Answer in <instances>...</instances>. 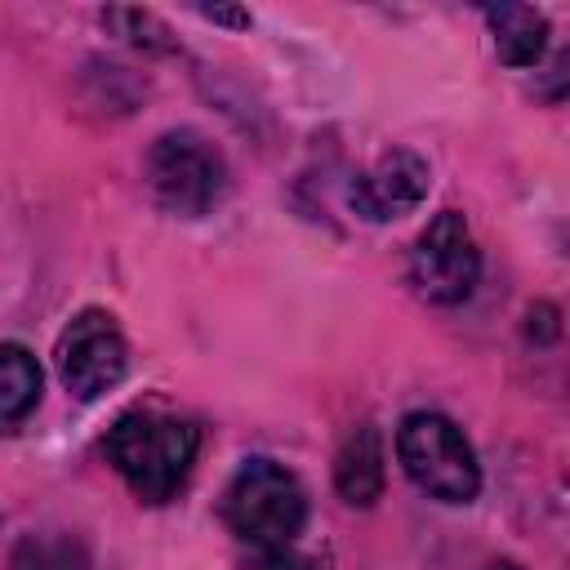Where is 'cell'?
<instances>
[{
  "instance_id": "6",
  "label": "cell",
  "mask_w": 570,
  "mask_h": 570,
  "mask_svg": "<svg viewBox=\"0 0 570 570\" xmlns=\"http://www.w3.org/2000/svg\"><path fill=\"white\" fill-rule=\"evenodd\" d=\"M58 379L71 396L80 401H94L102 392H111L120 379H125V365H129V347H125V334L116 325L111 312L102 307H85L67 321V330L58 334Z\"/></svg>"
},
{
  "instance_id": "4",
  "label": "cell",
  "mask_w": 570,
  "mask_h": 570,
  "mask_svg": "<svg viewBox=\"0 0 570 570\" xmlns=\"http://www.w3.org/2000/svg\"><path fill=\"white\" fill-rule=\"evenodd\" d=\"M147 187L169 214L200 218L227 196V160L205 134L169 129L147 151Z\"/></svg>"
},
{
  "instance_id": "12",
  "label": "cell",
  "mask_w": 570,
  "mask_h": 570,
  "mask_svg": "<svg viewBox=\"0 0 570 570\" xmlns=\"http://www.w3.org/2000/svg\"><path fill=\"white\" fill-rule=\"evenodd\" d=\"M13 570H76V557L67 543H45V539H27L13 557Z\"/></svg>"
},
{
  "instance_id": "10",
  "label": "cell",
  "mask_w": 570,
  "mask_h": 570,
  "mask_svg": "<svg viewBox=\"0 0 570 570\" xmlns=\"http://www.w3.org/2000/svg\"><path fill=\"white\" fill-rule=\"evenodd\" d=\"M40 401V365L22 343H0V432H13Z\"/></svg>"
},
{
  "instance_id": "8",
  "label": "cell",
  "mask_w": 570,
  "mask_h": 570,
  "mask_svg": "<svg viewBox=\"0 0 570 570\" xmlns=\"http://www.w3.org/2000/svg\"><path fill=\"white\" fill-rule=\"evenodd\" d=\"M334 485H338L343 503H352V508H370L383 494V436L374 423H361L338 445Z\"/></svg>"
},
{
  "instance_id": "11",
  "label": "cell",
  "mask_w": 570,
  "mask_h": 570,
  "mask_svg": "<svg viewBox=\"0 0 570 570\" xmlns=\"http://www.w3.org/2000/svg\"><path fill=\"white\" fill-rule=\"evenodd\" d=\"M102 22L116 27L129 45H142V49H169V27H165L156 13H142V9H102Z\"/></svg>"
},
{
  "instance_id": "14",
  "label": "cell",
  "mask_w": 570,
  "mask_h": 570,
  "mask_svg": "<svg viewBox=\"0 0 570 570\" xmlns=\"http://www.w3.org/2000/svg\"><path fill=\"white\" fill-rule=\"evenodd\" d=\"M200 18L223 22V27H249V13H245V9H232V4H205Z\"/></svg>"
},
{
  "instance_id": "1",
  "label": "cell",
  "mask_w": 570,
  "mask_h": 570,
  "mask_svg": "<svg viewBox=\"0 0 570 570\" xmlns=\"http://www.w3.org/2000/svg\"><path fill=\"white\" fill-rule=\"evenodd\" d=\"M102 450H107V463L125 476V485L142 503H165L178 494V485L187 481V472L196 463L200 428L183 414L138 405L111 423Z\"/></svg>"
},
{
  "instance_id": "2",
  "label": "cell",
  "mask_w": 570,
  "mask_h": 570,
  "mask_svg": "<svg viewBox=\"0 0 570 570\" xmlns=\"http://www.w3.org/2000/svg\"><path fill=\"white\" fill-rule=\"evenodd\" d=\"M223 521L258 552L289 548L307 521V494L276 459H245L223 494Z\"/></svg>"
},
{
  "instance_id": "3",
  "label": "cell",
  "mask_w": 570,
  "mask_h": 570,
  "mask_svg": "<svg viewBox=\"0 0 570 570\" xmlns=\"http://www.w3.org/2000/svg\"><path fill=\"white\" fill-rule=\"evenodd\" d=\"M396 459L405 468V476L441 503H472L481 490V468L476 454L468 445V436L432 410L405 414L396 428Z\"/></svg>"
},
{
  "instance_id": "5",
  "label": "cell",
  "mask_w": 570,
  "mask_h": 570,
  "mask_svg": "<svg viewBox=\"0 0 570 570\" xmlns=\"http://www.w3.org/2000/svg\"><path fill=\"white\" fill-rule=\"evenodd\" d=\"M481 276V249L468 232V218L459 209H441L410 249V285L436 303L454 307L476 289Z\"/></svg>"
},
{
  "instance_id": "9",
  "label": "cell",
  "mask_w": 570,
  "mask_h": 570,
  "mask_svg": "<svg viewBox=\"0 0 570 570\" xmlns=\"http://www.w3.org/2000/svg\"><path fill=\"white\" fill-rule=\"evenodd\" d=\"M485 22L494 31V53L508 67H534L548 49V18L530 4H499L485 9Z\"/></svg>"
},
{
  "instance_id": "7",
  "label": "cell",
  "mask_w": 570,
  "mask_h": 570,
  "mask_svg": "<svg viewBox=\"0 0 570 570\" xmlns=\"http://www.w3.org/2000/svg\"><path fill=\"white\" fill-rule=\"evenodd\" d=\"M428 183H432V169L419 151L410 147H396V151H383L370 169H361L347 187V200L361 218L370 223H392L410 209L423 205L428 196Z\"/></svg>"
},
{
  "instance_id": "13",
  "label": "cell",
  "mask_w": 570,
  "mask_h": 570,
  "mask_svg": "<svg viewBox=\"0 0 570 570\" xmlns=\"http://www.w3.org/2000/svg\"><path fill=\"white\" fill-rule=\"evenodd\" d=\"M245 570H325V561H316L307 552H294V548H272V552H258Z\"/></svg>"
}]
</instances>
